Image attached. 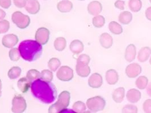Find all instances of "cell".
<instances>
[{
  "label": "cell",
  "instance_id": "1",
  "mask_svg": "<svg viewBox=\"0 0 151 113\" xmlns=\"http://www.w3.org/2000/svg\"><path fill=\"white\" fill-rule=\"evenodd\" d=\"M31 90L35 98L45 104H51L57 98V90L54 84L39 78L32 83Z\"/></svg>",
  "mask_w": 151,
  "mask_h": 113
},
{
  "label": "cell",
  "instance_id": "2",
  "mask_svg": "<svg viewBox=\"0 0 151 113\" xmlns=\"http://www.w3.org/2000/svg\"><path fill=\"white\" fill-rule=\"evenodd\" d=\"M18 49L23 59L29 62L37 60L43 52L42 45L32 40L23 41L19 45Z\"/></svg>",
  "mask_w": 151,
  "mask_h": 113
},
{
  "label": "cell",
  "instance_id": "3",
  "mask_svg": "<svg viewBox=\"0 0 151 113\" xmlns=\"http://www.w3.org/2000/svg\"><path fill=\"white\" fill-rule=\"evenodd\" d=\"M70 100V92L67 90L63 91L59 95L58 101L50 107L48 113H59L65 112L69 105Z\"/></svg>",
  "mask_w": 151,
  "mask_h": 113
},
{
  "label": "cell",
  "instance_id": "4",
  "mask_svg": "<svg viewBox=\"0 0 151 113\" xmlns=\"http://www.w3.org/2000/svg\"><path fill=\"white\" fill-rule=\"evenodd\" d=\"M86 104L89 110L96 113L104 110L106 106V101L101 96H96L88 99Z\"/></svg>",
  "mask_w": 151,
  "mask_h": 113
},
{
  "label": "cell",
  "instance_id": "5",
  "mask_svg": "<svg viewBox=\"0 0 151 113\" xmlns=\"http://www.w3.org/2000/svg\"><path fill=\"white\" fill-rule=\"evenodd\" d=\"M12 22L20 29L26 28L30 24V18L28 15L19 11H15L12 15Z\"/></svg>",
  "mask_w": 151,
  "mask_h": 113
},
{
  "label": "cell",
  "instance_id": "6",
  "mask_svg": "<svg viewBox=\"0 0 151 113\" xmlns=\"http://www.w3.org/2000/svg\"><path fill=\"white\" fill-rule=\"evenodd\" d=\"M27 108V103L21 95H15L12 99V112L14 113H23Z\"/></svg>",
  "mask_w": 151,
  "mask_h": 113
},
{
  "label": "cell",
  "instance_id": "7",
  "mask_svg": "<svg viewBox=\"0 0 151 113\" xmlns=\"http://www.w3.org/2000/svg\"><path fill=\"white\" fill-rule=\"evenodd\" d=\"M56 76L60 81L69 82L74 77L73 70L68 66H61L58 71Z\"/></svg>",
  "mask_w": 151,
  "mask_h": 113
},
{
  "label": "cell",
  "instance_id": "8",
  "mask_svg": "<svg viewBox=\"0 0 151 113\" xmlns=\"http://www.w3.org/2000/svg\"><path fill=\"white\" fill-rule=\"evenodd\" d=\"M50 32L45 27L39 28L35 35L36 41L41 45H45L49 40Z\"/></svg>",
  "mask_w": 151,
  "mask_h": 113
},
{
  "label": "cell",
  "instance_id": "9",
  "mask_svg": "<svg viewBox=\"0 0 151 113\" xmlns=\"http://www.w3.org/2000/svg\"><path fill=\"white\" fill-rule=\"evenodd\" d=\"M142 72V68L137 63L129 65L126 68V74L129 78H135Z\"/></svg>",
  "mask_w": 151,
  "mask_h": 113
},
{
  "label": "cell",
  "instance_id": "10",
  "mask_svg": "<svg viewBox=\"0 0 151 113\" xmlns=\"http://www.w3.org/2000/svg\"><path fill=\"white\" fill-rule=\"evenodd\" d=\"M18 36L14 34H8L5 35L2 40V44L6 48H12L18 43Z\"/></svg>",
  "mask_w": 151,
  "mask_h": 113
},
{
  "label": "cell",
  "instance_id": "11",
  "mask_svg": "<svg viewBox=\"0 0 151 113\" xmlns=\"http://www.w3.org/2000/svg\"><path fill=\"white\" fill-rule=\"evenodd\" d=\"M25 9L29 14L35 15L40 9V5L38 0H26Z\"/></svg>",
  "mask_w": 151,
  "mask_h": 113
},
{
  "label": "cell",
  "instance_id": "12",
  "mask_svg": "<svg viewBox=\"0 0 151 113\" xmlns=\"http://www.w3.org/2000/svg\"><path fill=\"white\" fill-rule=\"evenodd\" d=\"M103 84V78L98 73H93L88 79L89 86L94 89L100 88Z\"/></svg>",
  "mask_w": 151,
  "mask_h": 113
},
{
  "label": "cell",
  "instance_id": "13",
  "mask_svg": "<svg viewBox=\"0 0 151 113\" xmlns=\"http://www.w3.org/2000/svg\"><path fill=\"white\" fill-rule=\"evenodd\" d=\"M76 71L77 75L81 77H88L91 72V68L88 65L80 62H77Z\"/></svg>",
  "mask_w": 151,
  "mask_h": 113
},
{
  "label": "cell",
  "instance_id": "14",
  "mask_svg": "<svg viewBox=\"0 0 151 113\" xmlns=\"http://www.w3.org/2000/svg\"><path fill=\"white\" fill-rule=\"evenodd\" d=\"M87 10L91 15H99L102 11V5L97 1H91L88 5Z\"/></svg>",
  "mask_w": 151,
  "mask_h": 113
},
{
  "label": "cell",
  "instance_id": "15",
  "mask_svg": "<svg viewBox=\"0 0 151 113\" xmlns=\"http://www.w3.org/2000/svg\"><path fill=\"white\" fill-rule=\"evenodd\" d=\"M105 79L108 84L113 85L118 82L119 76L118 72L115 70L110 69L106 71Z\"/></svg>",
  "mask_w": 151,
  "mask_h": 113
},
{
  "label": "cell",
  "instance_id": "16",
  "mask_svg": "<svg viewBox=\"0 0 151 113\" xmlns=\"http://www.w3.org/2000/svg\"><path fill=\"white\" fill-rule=\"evenodd\" d=\"M101 45L105 49H108L110 48L113 44V38L108 33H102L99 38Z\"/></svg>",
  "mask_w": 151,
  "mask_h": 113
},
{
  "label": "cell",
  "instance_id": "17",
  "mask_svg": "<svg viewBox=\"0 0 151 113\" xmlns=\"http://www.w3.org/2000/svg\"><path fill=\"white\" fill-rule=\"evenodd\" d=\"M142 97L141 92L137 90L132 88L130 89L126 94V98L129 102L132 104L137 103Z\"/></svg>",
  "mask_w": 151,
  "mask_h": 113
},
{
  "label": "cell",
  "instance_id": "18",
  "mask_svg": "<svg viewBox=\"0 0 151 113\" xmlns=\"http://www.w3.org/2000/svg\"><path fill=\"white\" fill-rule=\"evenodd\" d=\"M69 49L72 53L77 55L83 52L84 45L81 41L79 40H74L70 43Z\"/></svg>",
  "mask_w": 151,
  "mask_h": 113
},
{
  "label": "cell",
  "instance_id": "19",
  "mask_svg": "<svg viewBox=\"0 0 151 113\" xmlns=\"http://www.w3.org/2000/svg\"><path fill=\"white\" fill-rule=\"evenodd\" d=\"M136 48L135 45L131 44L128 45L126 49L124 58L129 62H131L136 58Z\"/></svg>",
  "mask_w": 151,
  "mask_h": 113
},
{
  "label": "cell",
  "instance_id": "20",
  "mask_svg": "<svg viewBox=\"0 0 151 113\" xmlns=\"http://www.w3.org/2000/svg\"><path fill=\"white\" fill-rule=\"evenodd\" d=\"M73 7V3L69 0H63L58 2L57 5L58 10L63 13L70 12Z\"/></svg>",
  "mask_w": 151,
  "mask_h": 113
},
{
  "label": "cell",
  "instance_id": "21",
  "mask_svg": "<svg viewBox=\"0 0 151 113\" xmlns=\"http://www.w3.org/2000/svg\"><path fill=\"white\" fill-rule=\"evenodd\" d=\"M125 96V89L123 87H119L114 90L112 93V98L117 104H120L124 100Z\"/></svg>",
  "mask_w": 151,
  "mask_h": 113
},
{
  "label": "cell",
  "instance_id": "22",
  "mask_svg": "<svg viewBox=\"0 0 151 113\" xmlns=\"http://www.w3.org/2000/svg\"><path fill=\"white\" fill-rule=\"evenodd\" d=\"M31 81L27 77H22L17 82V87L23 93L28 92L31 86Z\"/></svg>",
  "mask_w": 151,
  "mask_h": 113
},
{
  "label": "cell",
  "instance_id": "23",
  "mask_svg": "<svg viewBox=\"0 0 151 113\" xmlns=\"http://www.w3.org/2000/svg\"><path fill=\"white\" fill-rule=\"evenodd\" d=\"M151 54V48L148 46H145L139 50L137 54V60L140 62L143 63L148 60Z\"/></svg>",
  "mask_w": 151,
  "mask_h": 113
},
{
  "label": "cell",
  "instance_id": "24",
  "mask_svg": "<svg viewBox=\"0 0 151 113\" xmlns=\"http://www.w3.org/2000/svg\"><path fill=\"white\" fill-rule=\"evenodd\" d=\"M118 20L122 24L128 25L132 21V14L128 11H124L119 15Z\"/></svg>",
  "mask_w": 151,
  "mask_h": 113
},
{
  "label": "cell",
  "instance_id": "25",
  "mask_svg": "<svg viewBox=\"0 0 151 113\" xmlns=\"http://www.w3.org/2000/svg\"><path fill=\"white\" fill-rule=\"evenodd\" d=\"M109 29L113 34L115 35H119L123 32L122 26L115 21H112L109 24Z\"/></svg>",
  "mask_w": 151,
  "mask_h": 113
},
{
  "label": "cell",
  "instance_id": "26",
  "mask_svg": "<svg viewBox=\"0 0 151 113\" xmlns=\"http://www.w3.org/2000/svg\"><path fill=\"white\" fill-rule=\"evenodd\" d=\"M54 47L59 52L63 51L67 46V40L63 37L56 38L54 41Z\"/></svg>",
  "mask_w": 151,
  "mask_h": 113
},
{
  "label": "cell",
  "instance_id": "27",
  "mask_svg": "<svg viewBox=\"0 0 151 113\" xmlns=\"http://www.w3.org/2000/svg\"><path fill=\"white\" fill-rule=\"evenodd\" d=\"M142 2L141 0H129V9L134 13L140 11L142 8Z\"/></svg>",
  "mask_w": 151,
  "mask_h": 113
},
{
  "label": "cell",
  "instance_id": "28",
  "mask_svg": "<svg viewBox=\"0 0 151 113\" xmlns=\"http://www.w3.org/2000/svg\"><path fill=\"white\" fill-rule=\"evenodd\" d=\"M148 84V79L145 76H139L135 81V85L139 90H144Z\"/></svg>",
  "mask_w": 151,
  "mask_h": 113
},
{
  "label": "cell",
  "instance_id": "29",
  "mask_svg": "<svg viewBox=\"0 0 151 113\" xmlns=\"http://www.w3.org/2000/svg\"><path fill=\"white\" fill-rule=\"evenodd\" d=\"M92 23L94 27L97 28H102L105 24V18L102 15H96L92 19Z\"/></svg>",
  "mask_w": 151,
  "mask_h": 113
},
{
  "label": "cell",
  "instance_id": "30",
  "mask_svg": "<svg viewBox=\"0 0 151 113\" xmlns=\"http://www.w3.org/2000/svg\"><path fill=\"white\" fill-rule=\"evenodd\" d=\"M21 72L22 70L21 68L18 66H14L9 70L8 72V77L11 80H14L21 75Z\"/></svg>",
  "mask_w": 151,
  "mask_h": 113
},
{
  "label": "cell",
  "instance_id": "31",
  "mask_svg": "<svg viewBox=\"0 0 151 113\" xmlns=\"http://www.w3.org/2000/svg\"><path fill=\"white\" fill-rule=\"evenodd\" d=\"M53 73L51 70L50 71L49 70H43L40 72V79L47 82H51L53 80Z\"/></svg>",
  "mask_w": 151,
  "mask_h": 113
},
{
  "label": "cell",
  "instance_id": "32",
  "mask_svg": "<svg viewBox=\"0 0 151 113\" xmlns=\"http://www.w3.org/2000/svg\"><path fill=\"white\" fill-rule=\"evenodd\" d=\"M61 62L57 58H52L48 62V67L52 71H56L60 66Z\"/></svg>",
  "mask_w": 151,
  "mask_h": 113
},
{
  "label": "cell",
  "instance_id": "33",
  "mask_svg": "<svg viewBox=\"0 0 151 113\" xmlns=\"http://www.w3.org/2000/svg\"><path fill=\"white\" fill-rule=\"evenodd\" d=\"M72 109L75 113H83L86 111V106L83 102L78 101L73 104L72 106Z\"/></svg>",
  "mask_w": 151,
  "mask_h": 113
},
{
  "label": "cell",
  "instance_id": "34",
  "mask_svg": "<svg viewBox=\"0 0 151 113\" xmlns=\"http://www.w3.org/2000/svg\"><path fill=\"white\" fill-rule=\"evenodd\" d=\"M9 55L10 59L14 62L18 61L20 59L21 57V54L19 52V50L17 48H12L9 52Z\"/></svg>",
  "mask_w": 151,
  "mask_h": 113
},
{
  "label": "cell",
  "instance_id": "35",
  "mask_svg": "<svg viewBox=\"0 0 151 113\" xmlns=\"http://www.w3.org/2000/svg\"><path fill=\"white\" fill-rule=\"evenodd\" d=\"M40 72L36 69H31L28 71L26 74V77L31 81L35 80L40 78Z\"/></svg>",
  "mask_w": 151,
  "mask_h": 113
},
{
  "label": "cell",
  "instance_id": "36",
  "mask_svg": "<svg viewBox=\"0 0 151 113\" xmlns=\"http://www.w3.org/2000/svg\"><path fill=\"white\" fill-rule=\"evenodd\" d=\"M122 112L124 113H137L138 109L135 105L128 104L126 105L122 108Z\"/></svg>",
  "mask_w": 151,
  "mask_h": 113
},
{
  "label": "cell",
  "instance_id": "37",
  "mask_svg": "<svg viewBox=\"0 0 151 113\" xmlns=\"http://www.w3.org/2000/svg\"><path fill=\"white\" fill-rule=\"evenodd\" d=\"M10 28V23L7 20L0 21V34L7 32Z\"/></svg>",
  "mask_w": 151,
  "mask_h": 113
},
{
  "label": "cell",
  "instance_id": "38",
  "mask_svg": "<svg viewBox=\"0 0 151 113\" xmlns=\"http://www.w3.org/2000/svg\"><path fill=\"white\" fill-rule=\"evenodd\" d=\"M91 61V57L89 55L86 54H83L80 55L77 59V62H80V63H83L87 65H89Z\"/></svg>",
  "mask_w": 151,
  "mask_h": 113
},
{
  "label": "cell",
  "instance_id": "39",
  "mask_svg": "<svg viewBox=\"0 0 151 113\" xmlns=\"http://www.w3.org/2000/svg\"><path fill=\"white\" fill-rule=\"evenodd\" d=\"M144 112L146 113H151V99H148L143 104Z\"/></svg>",
  "mask_w": 151,
  "mask_h": 113
},
{
  "label": "cell",
  "instance_id": "40",
  "mask_svg": "<svg viewBox=\"0 0 151 113\" xmlns=\"http://www.w3.org/2000/svg\"><path fill=\"white\" fill-rule=\"evenodd\" d=\"M12 5L11 0H0V6L1 8L8 9Z\"/></svg>",
  "mask_w": 151,
  "mask_h": 113
},
{
  "label": "cell",
  "instance_id": "41",
  "mask_svg": "<svg viewBox=\"0 0 151 113\" xmlns=\"http://www.w3.org/2000/svg\"><path fill=\"white\" fill-rule=\"evenodd\" d=\"M124 5H125V2L122 0H117L114 3L115 7L121 10H124Z\"/></svg>",
  "mask_w": 151,
  "mask_h": 113
},
{
  "label": "cell",
  "instance_id": "42",
  "mask_svg": "<svg viewBox=\"0 0 151 113\" xmlns=\"http://www.w3.org/2000/svg\"><path fill=\"white\" fill-rule=\"evenodd\" d=\"M26 2V0H13V2L15 6L20 9L25 7Z\"/></svg>",
  "mask_w": 151,
  "mask_h": 113
},
{
  "label": "cell",
  "instance_id": "43",
  "mask_svg": "<svg viewBox=\"0 0 151 113\" xmlns=\"http://www.w3.org/2000/svg\"><path fill=\"white\" fill-rule=\"evenodd\" d=\"M145 17L146 18L151 22V6L147 8L145 10Z\"/></svg>",
  "mask_w": 151,
  "mask_h": 113
},
{
  "label": "cell",
  "instance_id": "44",
  "mask_svg": "<svg viewBox=\"0 0 151 113\" xmlns=\"http://www.w3.org/2000/svg\"><path fill=\"white\" fill-rule=\"evenodd\" d=\"M6 14L5 11H4V10H3L2 9H0V21L4 19L6 16Z\"/></svg>",
  "mask_w": 151,
  "mask_h": 113
},
{
  "label": "cell",
  "instance_id": "45",
  "mask_svg": "<svg viewBox=\"0 0 151 113\" xmlns=\"http://www.w3.org/2000/svg\"><path fill=\"white\" fill-rule=\"evenodd\" d=\"M147 92L148 95L151 97V82L149 83L147 85Z\"/></svg>",
  "mask_w": 151,
  "mask_h": 113
},
{
  "label": "cell",
  "instance_id": "46",
  "mask_svg": "<svg viewBox=\"0 0 151 113\" xmlns=\"http://www.w3.org/2000/svg\"><path fill=\"white\" fill-rule=\"evenodd\" d=\"M2 82L0 79V97H1V95H2Z\"/></svg>",
  "mask_w": 151,
  "mask_h": 113
},
{
  "label": "cell",
  "instance_id": "47",
  "mask_svg": "<svg viewBox=\"0 0 151 113\" xmlns=\"http://www.w3.org/2000/svg\"><path fill=\"white\" fill-rule=\"evenodd\" d=\"M149 62H150V64L151 65V57L150 58V61H149Z\"/></svg>",
  "mask_w": 151,
  "mask_h": 113
},
{
  "label": "cell",
  "instance_id": "48",
  "mask_svg": "<svg viewBox=\"0 0 151 113\" xmlns=\"http://www.w3.org/2000/svg\"><path fill=\"white\" fill-rule=\"evenodd\" d=\"M150 3L151 4V0H150Z\"/></svg>",
  "mask_w": 151,
  "mask_h": 113
},
{
  "label": "cell",
  "instance_id": "49",
  "mask_svg": "<svg viewBox=\"0 0 151 113\" xmlns=\"http://www.w3.org/2000/svg\"><path fill=\"white\" fill-rule=\"evenodd\" d=\"M79 1H85V0H79Z\"/></svg>",
  "mask_w": 151,
  "mask_h": 113
},
{
  "label": "cell",
  "instance_id": "50",
  "mask_svg": "<svg viewBox=\"0 0 151 113\" xmlns=\"http://www.w3.org/2000/svg\"><path fill=\"white\" fill-rule=\"evenodd\" d=\"M45 1H46V0H45Z\"/></svg>",
  "mask_w": 151,
  "mask_h": 113
}]
</instances>
